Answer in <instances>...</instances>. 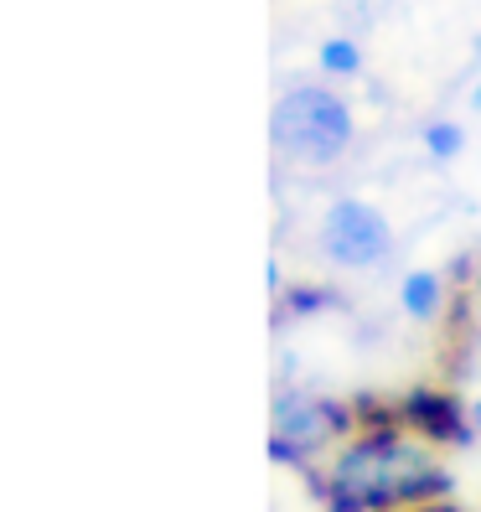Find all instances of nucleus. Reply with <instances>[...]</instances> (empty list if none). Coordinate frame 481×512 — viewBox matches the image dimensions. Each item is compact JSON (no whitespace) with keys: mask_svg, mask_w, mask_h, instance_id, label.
I'll use <instances>...</instances> for the list:
<instances>
[{"mask_svg":"<svg viewBox=\"0 0 481 512\" xmlns=\"http://www.w3.org/2000/svg\"><path fill=\"white\" fill-rule=\"evenodd\" d=\"M347 430V409L337 404H326V399H280L275 404V440H269V456L275 461H306L311 450H321L332 435Z\"/></svg>","mask_w":481,"mask_h":512,"instance_id":"obj_4","label":"nucleus"},{"mask_svg":"<svg viewBox=\"0 0 481 512\" xmlns=\"http://www.w3.org/2000/svg\"><path fill=\"white\" fill-rule=\"evenodd\" d=\"M471 425H476V435H481V399H476V409H471Z\"/></svg>","mask_w":481,"mask_h":512,"instance_id":"obj_10","label":"nucleus"},{"mask_svg":"<svg viewBox=\"0 0 481 512\" xmlns=\"http://www.w3.org/2000/svg\"><path fill=\"white\" fill-rule=\"evenodd\" d=\"M409 512H456V507H409Z\"/></svg>","mask_w":481,"mask_h":512,"instance_id":"obj_11","label":"nucleus"},{"mask_svg":"<svg viewBox=\"0 0 481 512\" xmlns=\"http://www.w3.org/2000/svg\"><path fill=\"white\" fill-rule=\"evenodd\" d=\"M471 104H476V109H481V88H476V99H471Z\"/></svg>","mask_w":481,"mask_h":512,"instance_id":"obj_12","label":"nucleus"},{"mask_svg":"<svg viewBox=\"0 0 481 512\" xmlns=\"http://www.w3.org/2000/svg\"><path fill=\"white\" fill-rule=\"evenodd\" d=\"M321 249L342 269H373V264L388 259V249H394V233H388V218L378 207L342 197V202L326 207V218H321Z\"/></svg>","mask_w":481,"mask_h":512,"instance_id":"obj_3","label":"nucleus"},{"mask_svg":"<svg viewBox=\"0 0 481 512\" xmlns=\"http://www.w3.org/2000/svg\"><path fill=\"white\" fill-rule=\"evenodd\" d=\"M404 311L414 321H430L440 311V280L430 275V269H414V275L404 280Z\"/></svg>","mask_w":481,"mask_h":512,"instance_id":"obj_6","label":"nucleus"},{"mask_svg":"<svg viewBox=\"0 0 481 512\" xmlns=\"http://www.w3.org/2000/svg\"><path fill=\"white\" fill-rule=\"evenodd\" d=\"M357 63H363V57H357V47L342 42V37H332V42L321 47V68H326V73H337V78L357 73Z\"/></svg>","mask_w":481,"mask_h":512,"instance_id":"obj_8","label":"nucleus"},{"mask_svg":"<svg viewBox=\"0 0 481 512\" xmlns=\"http://www.w3.org/2000/svg\"><path fill=\"white\" fill-rule=\"evenodd\" d=\"M326 300H332L326 290H290V300H285V306H290L295 316H306V311H321Z\"/></svg>","mask_w":481,"mask_h":512,"instance_id":"obj_9","label":"nucleus"},{"mask_svg":"<svg viewBox=\"0 0 481 512\" xmlns=\"http://www.w3.org/2000/svg\"><path fill=\"white\" fill-rule=\"evenodd\" d=\"M450 492V476L419 445L394 430H373L352 440L326 476V512H388V507H430Z\"/></svg>","mask_w":481,"mask_h":512,"instance_id":"obj_1","label":"nucleus"},{"mask_svg":"<svg viewBox=\"0 0 481 512\" xmlns=\"http://www.w3.org/2000/svg\"><path fill=\"white\" fill-rule=\"evenodd\" d=\"M404 419L425 440H440V445H471V430H476V425H466L456 399L430 394V388H414V394L404 399Z\"/></svg>","mask_w":481,"mask_h":512,"instance_id":"obj_5","label":"nucleus"},{"mask_svg":"<svg viewBox=\"0 0 481 512\" xmlns=\"http://www.w3.org/2000/svg\"><path fill=\"white\" fill-rule=\"evenodd\" d=\"M269 140L290 166H332L347 156L352 145V109L342 94L321 83H295L275 99V114H269Z\"/></svg>","mask_w":481,"mask_h":512,"instance_id":"obj_2","label":"nucleus"},{"mask_svg":"<svg viewBox=\"0 0 481 512\" xmlns=\"http://www.w3.org/2000/svg\"><path fill=\"white\" fill-rule=\"evenodd\" d=\"M461 145H466V135H461V125H450V119H440V125L425 130V150H430V156H440V161H450Z\"/></svg>","mask_w":481,"mask_h":512,"instance_id":"obj_7","label":"nucleus"}]
</instances>
